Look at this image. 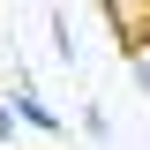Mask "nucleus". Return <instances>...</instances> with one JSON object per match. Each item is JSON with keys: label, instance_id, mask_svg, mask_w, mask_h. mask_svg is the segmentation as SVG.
<instances>
[{"label": "nucleus", "instance_id": "nucleus-1", "mask_svg": "<svg viewBox=\"0 0 150 150\" xmlns=\"http://www.w3.org/2000/svg\"><path fill=\"white\" fill-rule=\"evenodd\" d=\"M98 15H105L120 60H143L150 53V0H98Z\"/></svg>", "mask_w": 150, "mask_h": 150}, {"label": "nucleus", "instance_id": "nucleus-2", "mask_svg": "<svg viewBox=\"0 0 150 150\" xmlns=\"http://www.w3.org/2000/svg\"><path fill=\"white\" fill-rule=\"evenodd\" d=\"M8 105H15V120H23V128H38V135H53V143L68 135V120H60V112L45 105V98H38L30 83H23V75H15V90H8Z\"/></svg>", "mask_w": 150, "mask_h": 150}, {"label": "nucleus", "instance_id": "nucleus-3", "mask_svg": "<svg viewBox=\"0 0 150 150\" xmlns=\"http://www.w3.org/2000/svg\"><path fill=\"white\" fill-rule=\"evenodd\" d=\"M45 30H53V53H60V60H75V30H68V8H53V15H45Z\"/></svg>", "mask_w": 150, "mask_h": 150}, {"label": "nucleus", "instance_id": "nucleus-4", "mask_svg": "<svg viewBox=\"0 0 150 150\" xmlns=\"http://www.w3.org/2000/svg\"><path fill=\"white\" fill-rule=\"evenodd\" d=\"M15 128H23V120H15V105H8V98H0V150L15 143Z\"/></svg>", "mask_w": 150, "mask_h": 150}, {"label": "nucleus", "instance_id": "nucleus-5", "mask_svg": "<svg viewBox=\"0 0 150 150\" xmlns=\"http://www.w3.org/2000/svg\"><path fill=\"white\" fill-rule=\"evenodd\" d=\"M128 68H135V90L150 98V53H143V60H128Z\"/></svg>", "mask_w": 150, "mask_h": 150}]
</instances>
